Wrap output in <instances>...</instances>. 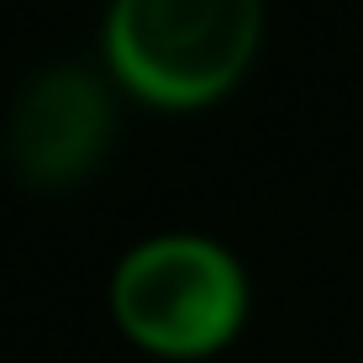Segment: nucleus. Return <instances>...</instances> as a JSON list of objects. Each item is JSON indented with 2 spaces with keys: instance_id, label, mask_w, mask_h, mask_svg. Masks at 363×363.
<instances>
[{
  "instance_id": "nucleus-1",
  "label": "nucleus",
  "mask_w": 363,
  "mask_h": 363,
  "mask_svg": "<svg viewBox=\"0 0 363 363\" xmlns=\"http://www.w3.org/2000/svg\"><path fill=\"white\" fill-rule=\"evenodd\" d=\"M106 69L153 111H206L253 69L264 0H111Z\"/></svg>"
},
{
  "instance_id": "nucleus-2",
  "label": "nucleus",
  "mask_w": 363,
  "mask_h": 363,
  "mask_svg": "<svg viewBox=\"0 0 363 363\" xmlns=\"http://www.w3.org/2000/svg\"><path fill=\"white\" fill-rule=\"evenodd\" d=\"M111 316L153 358H211L247 321V274L216 237L158 232L111 274Z\"/></svg>"
},
{
  "instance_id": "nucleus-3",
  "label": "nucleus",
  "mask_w": 363,
  "mask_h": 363,
  "mask_svg": "<svg viewBox=\"0 0 363 363\" xmlns=\"http://www.w3.org/2000/svg\"><path fill=\"white\" fill-rule=\"evenodd\" d=\"M111 143V95L90 69L53 64L16 95L6 121L11 169L37 190L84 179Z\"/></svg>"
}]
</instances>
